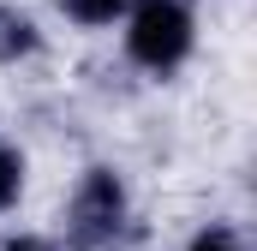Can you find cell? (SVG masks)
Instances as JSON below:
<instances>
[{
	"label": "cell",
	"mask_w": 257,
	"mask_h": 251,
	"mask_svg": "<svg viewBox=\"0 0 257 251\" xmlns=\"http://www.w3.org/2000/svg\"><path fill=\"white\" fill-rule=\"evenodd\" d=\"M192 251H239V239H233L227 227H209V233H203V239H197Z\"/></svg>",
	"instance_id": "8992f818"
},
{
	"label": "cell",
	"mask_w": 257,
	"mask_h": 251,
	"mask_svg": "<svg viewBox=\"0 0 257 251\" xmlns=\"http://www.w3.org/2000/svg\"><path fill=\"white\" fill-rule=\"evenodd\" d=\"M120 6H126V0H66V12H72V18H84V24H108Z\"/></svg>",
	"instance_id": "277c9868"
},
{
	"label": "cell",
	"mask_w": 257,
	"mask_h": 251,
	"mask_svg": "<svg viewBox=\"0 0 257 251\" xmlns=\"http://www.w3.org/2000/svg\"><path fill=\"white\" fill-rule=\"evenodd\" d=\"M0 251H48V245H42V239H6Z\"/></svg>",
	"instance_id": "52a82bcc"
},
{
	"label": "cell",
	"mask_w": 257,
	"mask_h": 251,
	"mask_svg": "<svg viewBox=\"0 0 257 251\" xmlns=\"http://www.w3.org/2000/svg\"><path fill=\"white\" fill-rule=\"evenodd\" d=\"M120 221H126V191H120V180L108 168H90L84 186H78V197H72V239L84 251H102V245H114Z\"/></svg>",
	"instance_id": "7a4b0ae2"
},
{
	"label": "cell",
	"mask_w": 257,
	"mask_h": 251,
	"mask_svg": "<svg viewBox=\"0 0 257 251\" xmlns=\"http://www.w3.org/2000/svg\"><path fill=\"white\" fill-rule=\"evenodd\" d=\"M126 48H132V60L156 66V72L180 66L186 48H192V12H186V0H138Z\"/></svg>",
	"instance_id": "6da1fadb"
},
{
	"label": "cell",
	"mask_w": 257,
	"mask_h": 251,
	"mask_svg": "<svg viewBox=\"0 0 257 251\" xmlns=\"http://www.w3.org/2000/svg\"><path fill=\"white\" fill-rule=\"evenodd\" d=\"M36 48V30H30V18H18V12H0V60H18V54H30Z\"/></svg>",
	"instance_id": "3957f363"
},
{
	"label": "cell",
	"mask_w": 257,
	"mask_h": 251,
	"mask_svg": "<svg viewBox=\"0 0 257 251\" xmlns=\"http://www.w3.org/2000/svg\"><path fill=\"white\" fill-rule=\"evenodd\" d=\"M18 197V156L12 150H0V209Z\"/></svg>",
	"instance_id": "5b68a950"
}]
</instances>
